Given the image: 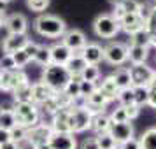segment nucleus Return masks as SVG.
<instances>
[{
    "label": "nucleus",
    "mask_w": 156,
    "mask_h": 149,
    "mask_svg": "<svg viewBox=\"0 0 156 149\" xmlns=\"http://www.w3.org/2000/svg\"><path fill=\"white\" fill-rule=\"evenodd\" d=\"M35 32L39 35L48 37V39H58L63 37L67 32V25L62 18H58L55 14H41L34 23Z\"/></svg>",
    "instance_id": "f257e3e1"
},
{
    "label": "nucleus",
    "mask_w": 156,
    "mask_h": 149,
    "mask_svg": "<svg viewBox=\"0 0 156 149\" xmlns=\"http://www.w3.org/2000/svg\"><path fill=\"white\" fill-rule=\"evenodd\" d=\"M70 72L65 69V65H48L42 70V83L48 88H51L55 93H60L65 90V86L70 83Z\"/></svg>",
    "instance_id": "f03ea898"
},
{
    "label": "nucleus",
    "mask_w": 156,
    "mask_h": 149,
    "mask_svg": "<svg viewBox=\"0 0 156 149\" xmlns=\"http://www.w3.org/2000/svg\"><path fill=\"white\" fill-rule=\"evenodd\" d=\"M11 111L14 114L18 126L28 130L41 123V111H39V105H35L34 102H18Z\"/></svg>",
    "instance_id": "7ed1b4c3"
},
{
    "label": "nucleus",
    "mask_w": 156,
    "mask_h": 149,
    "mask_svg": "<svg viewBox=\"0 0 156 149\" xmlns=\"http://www.w3.org/2000/svg\"><path fill=\"white\" fill-rule=\"evenodd\" d=\"M93 30L102 39H112V37H116V34L121 28H119V23L116 21L111 14H100L93 21Z\"/></svg>",
    "instance_id": "20e7f679"
},
{
    "label": "nucleus",
    "mask_w": 156,
    "mask_h": 149,
    "mask_svg": "<svg viewBox=\"0 0 156 149\" xmlns=\"http://www.w3.org/2000/svg\"><path fill=\"white\" fill-rule=\"evenodd\" d=\"M49 126L55 133H74L70 107L69 109H60V111H56V112L53 114Z\"/></svg>",
    "instance_id": "39448f33"
},
{
    "label": "nucleus",
    "mask_w": 156,
    "mask_h": 149,
    "mask_svg": "<svg viewBox=\"0 0 156 149\" xmlns=\"http://www.w3.org/2000/svg\"><path fill=\"white\" fill-rule=\"evenodd\" d=\"M28 81L27 74L21 69H16V70H0V90L2 91H14L18 86Z\"/></svg>",
    "instance_id": "423d86ee"
},
{
    "label": "nucleus",
    "mask_w": 156,
    "mask_h": 149,
    "mask_svg": "<svg viewBox=\"0 0 156 149\" xmlns=\"http://www.w3.org/2000/svg\"><path fill=\"white\" fill-rule=\"evenodd\" d=\"M104 60L111 65H123L128 60V46L121 42H111L104 48Z\"/></svg>",
    "instance_id": "0eeeda50"
},
{
    "label": "nucleus",
    "mask_w": 156,
    "mask_h": 149,
    "mask_svg": "<svg viewBox=\"0 0 156 149\" xmlns=\"http://www.w3.org/2000/svg\"><path fill=\"white\" fill-rule=\"evenodd\" d=\"M128 70H130V77H132V86H147L156 74V70H153L146 63L132 65Z\"/></svg>",
    "instance_id": "6e6552de"
},
{
    "label": "nucleus",
    "mask_w": 156,
    "mask_h": 149,
    "mask_svg": "<svg viewBox=\"0 0 156 149\" xmlns=\"http://www.w3.org/2000/svg\"><path fill=\"white\" fill-rule=\"evenodd\" d=\"M62 42H63L74 55H81V51L84 49V46L88 44V41H86V35L81 30L74 28V30H67V32H65V35L62 37Z\"/></svg>",
    "instance_id": "1a4fd4ad"
},
{
    "label": "nucleus",
    "mask_w": 156,
    "mask_h": 149,
    "mask_svg": "<svg viewBox=\"0 0 156 149\" xmlns=\"http://www.w3.org/2000/svg\"><path fill=\"white\" fill-rule=\"evenodd\" d=\"M133 133H135V130H133L130 121H125V123H114V121H111L109 135L116 140L118 146L123 144V142L130 140V139H133Z\"/></svg>",
    "instance_id": "9d476101"
},
{
    "label": "nucleus",
    "mask_w": 156,
    "mask_h": 149,
    "mask_svg": "<svg viewBox=\"0 0 156 149\" xmlns=\"http://www.w3.org/2000/svg\"><path fill=\"white\" fill-rule=\"evenodd\" d=\"M70 116H72V126H74V135L81 133L90 128L91 125V114L86 111L84 107H70Z\"/></svg>",
    "instance_id": "9b49d317"
},
{
    "label": "nucleus",
    "mask_w": 156,
    "mask_h": 149,
    "mask_svg": "<svg viewBox=\"0 0 156 149\" xmlns=\"http://www.w3.org/2000/svg\"><path fill=\"white\" fill-rule=\"evenodd\" d=\"M28 42H30V39L27 37V34H9V35L2 41L4 55H14L18 51H21Z\"/></svg>",
    "instance_id": "f8f14e48"
},
{
    "label": "nucleus",
    "mask_w": 156,
    "mask_h": 149,
    "mask_svg": "<svg viewBox=\"0 0 156 149\" xmlns=\"http://www.w3.org/2000/svg\"><path fill=\"white\" fill-rule=\"evenodd\" d=\"M51 133H53V130H51L49 125L39 123V125H35L34 128H28V130H27V139L37 147V146H41V144L49 142Z\"/></svg>",
    "instance_id": "ddd939ff"
},
{
    "label": "nucleus",
    "mask_w": 156,
    "mask_h": 149,
    "mask_svg": "<svg viewBox=\"0 0 156 149\" xmlns=\"http://www.w3.org/2000/svg\"><path fill=\"white\" fill-rule=\"evenodd\" d=\"M119 28L123 32H126L128 35H133V34L146 28V21L139 14H125L123 20L119 21Z\"/></svg>",
    "instance_id": "4468645a"
},
{
    "label": "nucleus",
    "mask_w": 156,
    "mask_h": 149,
    "mask_svg": "<svg viewBox=\"0 0 156 149\" xmlns=\"http://www.w3.org/2000/svg\"><path fill=\"white\" fill-rule=\"evenodd\" d=\"M49 147L51 149H76L77 140L74 133H51L49 137Z\"/></svg>",
    "instance_id": "2eb2a0df"
},
{
    "label": "nucleus",
    "mask_w": 156,
    "mask_h": 149,
    "mask_svg": "<svg viewBox=\"0 0 156 149\" xmlns=\"http://www.w3.org/2000/svg\"><path fill=\"white\" fill-rule=\"evenodd\" d=\"M81 56L84 58L88 65H98L104 60V48L97 42H88L84 49L81 51Z\"/></svg>",
    "instance_id": "dca6fc26"
},
{
    "label": "nucleus",
    "mask_w": 156,
    "mask_h": 149,
    "mask_svg": "<svg viewBox=\"0 0 156 149\" xmlns=\"http://www.w3.org/2000/svg\"><path fill=\"white\" fill-rule=\"evenodd\" d=\"M5 28H7L9 34H27L28 20H27L25 14L14 12V14L7 16V20H5Z\"/></svg>",
    "instance_id": "f3484780"
},
{
    "label": "nucleus",
    "mask_w": 156,
    "mask_h": 149,
    "mask_svg": "<svg viewBox=\"0 0 156 149\" xmlns=\"http://www.w3.org/2000/svg\"><path fill=\"white\" fill-rule=\"evenodd\" d=\"M53 95H55V91H53L51 88H48L42 81L32 83V102H34L35 105H42L44 102H48Z\"/></svg>",
    "instance_id": "a211bd4d"
},
{
    "label": "nucleus",
    "mask_w": 156,
    "mask_h": 149,
    "mask_svg": "<svg viewBox=\"0 0 156 149\" xmlns=\"http://www.w3.org/2000/svg\"><path fill=\"white\" fill-rule=\"evenodd\" d=\"M97 91H98L107 102H112V100L118 98L119 88H118V84H116V81H114L112 76H107V77L102 81V84L97 86Z\"/></svg>",
    "instance_id": "6ab92c4d"
},
{
    "label": "nucleus",
    "mask_w": 156,
    "mask_h": 149,
    "mask_svg": "<svg viewBox=\"0 0 156 149\" xmlns=\"http://www.w3.org/2000/svg\"><path fill=\"white\" fill-rule=\"evenodd\" d=\"M72 55L74 53L63 42H56L55 46H51V63L53 65H67Z\"/></svg>",
    "instance_id": "aec40b11"
},
{
    "label": "nucleus",
    "mask_w": 156,
    "mask_h": 149,
    "mask_svg": "<svg viewBox=\"0 0 156 149\" xmlns=\"http://www.w3.org/2000/svg\"><path fill=\"white\" fill-rule=\"evenodd\" d=\"M109 126H111V118H109L105 112H100V114L91 116V125H90V128H91L97 135L107 133V132H109Z\"/></svg>",
    "instance_id": "412c9836"
},
{
    "label": "nucleus",
    "mask_w": 156,
    "mask_h": 149,
    "mask_svg": "<svg viewBox=\"0 0 156 149\" xmlns=\"http://www.w3.org/2000/svg\"><path fill=\"white\" fill-rule=\"evenodd\" d=\"M86 62L84 58L81 56V55H72V58L67 62V65H65V69L70 72L72 77H81V74H83V70L86 69Z\"/></svg>",
    "instance_id": "4be33fe9"
},
{
    "label": "nucleus",
    "mask_w": 156,
    "mask_h": 149,
    "mask_svg": "<svg viewBox=\"0 0 156 149\" xmlns=\"http://www.w3.org/2000/svg\"><path fill=\"white\" fill-rule=\"evenodd\" d=\"M147 53H149L147 48H142V46H128V60L132 62V65L146 63Z\"/></svg>",
    "instance_id": "5701e85b"
},
{
    "label": "nucleus",
    "mask_w": 156,
    "mask_h": 149,
    "mask_svg": "<svg viewBox=\"0 0 156 149\" xmlns=\"http://www.w3.org/2000/svg\"><path fill=\"white\" fill-rule=\"evenodd\" d=\"M12 97H14V104L18 102H32V83L30 81H25L12 91Z\"/></svg>",
    "instance_id": "b1692460"
},
{
    "label": "nucleus",
    "mask_w": 156,
    "mask_h": 149,
    "mask_svg": "<svg viewBox=\"0 0 156 149\" xmlns=\"http://www.w3.org/2000/svg\"><path fill=\"white\" fill-rule=\"evenodd\" d=\"M114 81L119 90H126V88H132V77H130V70L125 69V67H119L116 74H112Z\"/></svg>",
    "instance_id": "393cba45"
},
{
    "label": "nucleus",
    "mask_w": 156,
    "mask_h": 149,
    "mask_svg": "<svg viewBox=\"0 0 156 149\" xmlns=\"http://www.w3.org/2000/svg\"><path fill=\"white\" fill-rule=\"evenodd\" d=\"M139 142H140V149H156V128L146 130Z\"/></svg>",
    "instance_id": "a878e982"
},
{
    "label": "nucleus",
    "mask_w": 156,
    "mask_h": 149,
    "mask_svg": "<svg viewBox=\"0 0 156 149\" xmlns=\"http://www.w3.org/2000/svg\"><path fill=\"white\" fill-rule=\"evenodd\" d=\"M14 126H18V123H16V118L12 114V111L11 109H4V112L0 114V128L11 132Z\"/></svg>",
    "instance_id": "bb28decb"
},
{
    "label": "nucleus",
    "mask_w": 156,
    "mask_h": 149,
    "mask_svg": "<svg viewBox=\"0 0 156 149\" xmlns=\"http://www.w3.org/2000/svg\"><path fill=\"white\" fill-rule=\"evenodd\" d=\"M34 60H35L39 65H42V67L51 65V48H48V46H39V49H37Z\"/></svg>",
    "instance_id": "cd10ccee"
},
{
    "label": "nucleus",
    "mask_w": 156,
    "mask_h": 149,
    "mask_svg": "<svg viewBox=\"0 0 156 149\" xmlns=\"http://www.w3.org/2000/svg\"><path fill=\"white\" fill-rule=\"evenodd\" d=\"M133 88V98H135V105H147L149 100V93H147V86H132Z\"/></svg>",
    "instance_id": "c85d7f7f"
},
{
    "label": "nucleus",
    "mask_w": 156,
    "mask_h": 149,
    "mask_svg": "<svg viewBox=\"0 0 156 149\" xmlns=\"http://www.w3.org/2000/svg\"><path fill=\"white\" fill-rule=\"evenodd\" d=\"M132 46H142V48H147L151 46V37H149L147 30L144 28L140 30V32H137V34H133L132 35Z\"/></svg>",
    "instance_id": "c756f323"
},
{
    "label": "nucleus",
    "mask_w": 156,
    "mask_h": 149,
    "mask_svg": "<svg viewBox=\"0 0 156 149\" xmlns=\"http://www.w3.org/2000/svg\"><path fill=\"white\" fill-rule=\"evenodd\" d=\"M146 30H147L149 37H151V46L156 48V5L151 9V16H149L147 23H146Z\"/></svg>",
    "instance_id": "7c9ffc66"
},
{
    "label": "nucleus",
    "mask_w": 156,
    "mask_h": 149,
    "mask_svg": "<svg viewBox=\"0 0 156 149\" xmlns=\"http://www.w3.org/2000/svg\"><path fill=\"white\" fill-rule=\"evenodd\" d=\"M79 81H81V77H72L70 83L65 86V90H63V93L72 100V102L81 97V95H79Z\"/></svg>",
    "instance_id": "2f4dec72"
},
{
    "label": "nucleus",
    "mask_w": 156,
    "mask_h": 149,
    "mask_svg": "<svg viewBox=\"0 0 156 149\" xmlns=\"http://www.w3.org/2000/svg\"><path fill=\"white\" fill-rule=\"evenodd\" d=\"M95 139H97L98 149H118V144H116V140H114L112 137L109 135V132H107V133H100V135H97Z\"/></svg>",
    "instance_id": "473e14b6"
},
{
    "label": "nucleus",
    "mask_w": 156,
    "mask_h": 149,
    "mask_svg": "<svg viewBox=\"0 0 156 149\" xmlns=\"http://www.w3.org/2000/svg\"><path fill=\"white\" fill-rule=\"evenodd\" d=\"M100 77V69L98 65H86V69L81 74V81H91L97 83V79Z\"/></svg>",
    "instance_id": "72a5a7b5"
},
{
    "label": "nucleus",
    "mask_w": 156,
    "mask_h": 149,
    "mask_svg": "<svg viewBox=\"0 0 156 149\" xmlns=\"http://www.w3.org/2000/svg\"><path fill=\"white\" fill-rule=\"evenodd\" d=\"M121 107H128V105H135V98H133V88H126V90H119L118 95Z\"/></svg>",
    "instance_id": "f704fd0d"
},
{
    "label": "nucleus",
    "mask_w": 156,
    "mask_h": 149,
    "mask_svg": "<svg viewBox=\"0 0 156 149\" xmlns=\"http://www.w3.org/2000/svg\"><path fill=\"white\" fill-rule=\"evenodd\" d=\"M95 91H97V83H91V81H79V95H81V98H88V97Z\"/></svg>",
    "instance_id": "c9c22d12"
},
{
    "label": "nucleus",
    "mask_w": 156,
    "mask_h": 149,
    "mask_svg": "<svg viewBox=\"0 0 156 149\" xmlns=\"http://www.w3.org/2000/svg\"><path fill=\"white\" fill-rule=\"evenodd\" d=\"M119 7L125 11V14H139L142 4L140 2H137V0H126L125 4H121Z\"/></svg>",
    "instance_id": "e433bc0d"
},
{
    "label": "nucleus",
    "mask_w": 156,
    "mask_h": 149,
    "mask_svg": "<svg viewBox=\"0 0 156 149\" xmlns=\"http://www.w3.org/2000/svg\"><path fill=\"white\" fill-rule=\"evenodd\" d=\"M12 60H14V63H16V67H18V69H23V67L28 63L32 58H30L28 55L21 49V51H18V53H14V55H12Z\"/></svg>",
    "instance_id": "4c0bfd02"
},
{
    "label": "nucleus",
    "mask_w": 156,
    "mask_h": 149,
    "mask_svg": "<svg viewBox=\"0 0 156 149\" xmlns=\"http://www.w3.org/2000/svg\"><path fill=\"white\" fill-rule=\"evenodd\" d=\"M27 4H28V7L32 11H35V12H42L48 9L49 5V0H27Z\"/></svg>",
    "instance_id": "58836bf2"
},
{
    "label": "nucleus",
    "mask_w": 156,
    "mask_h": 149,
    "mask_svg": "<svg viewBox=\"0 0 156 149\" xmlns=\"http://www.w3.org/2000/svg\"><path fill=\"white\" fill-rule=\"evenodd\" d=\"M147 93H149V100H147V105H151L153 109H156V74L153 81L147 84Z\"/></svg>",
    "instance_id": "ea45409f"
},
{
    "label": "nucleus",
    "mask_w": 156,
    "mask_h": 149,
    "mask_svg": "<svg viewBox=\"0 0 156 149\" xmlns=\"http://www.w3.org/2000/svg\"><path fill=\"white\" fill-rule=\"evenodd\" d=\"M109 118H111V121H114V123H125V121H128L126 112H125V107H121V105L116 107Z\"/></svg>",
    "instance_id": "a19ab883"
},
{
    "label": "nucleus",
    "mask_w": 156,
    "mask_h": 149,
    "mask_svg": "<svg viewBox=\"0 0 156 149\" xmlns=\"http://www.w3.org/2000/svg\"><path fill=\"white\" fill-rule=\"evenodd\" d=\"M14 60H12V55H4L2 60H0V70H16Z\"/></svg>",
    "instance_id": "79ce46f5"
},
{
    "label": "nucleus",
    "mask_w": 156,
    "mask_h": 149,
    "mask_svg": "<svg viewBox=\"0 0 156 149\" xmlns=\"http://www.w3.org/2000/svg\"><path fill=\"white\" fill-rule=\"evenodd\" d=\"M25 137H27V128L14 126L12 130H11V140L12 142H20L21 139H25Z\"/></svg>",
    "instance_id": "37998d69"
},
{
    "label": "nucleus",
    "mask_w": 156,
    "mask_h": 149,
    "mask_svg": "<svg viewBox=\"0 0 156 149\" xmlns=\"http://www.w3.org/2000/svg\"><path fill=\"white\" fill-rule=\"evenodd\" d=\"M125 112H126L128 121H132V119H135V118L140 114V107L139 105H128V107H125Z\"/></svg>",
    "instance_id": "c03bdc74"
},
{
    "label": "nucleus",
    "mask_w": 156,
    "mask_h": 149,
    "mask_svg": "<svg viewBox=\"0 0 156 149\" xmlns=\"http://www.w3.org/2000/svg\"><path fill=\"white\" fill-rule=\"evenodd\" d=\"M118 149H140V142H139V139H130V140L119 144Z\"/></svg>",
    "instance_id": "a18cd8bd"
},
{
    "label": "nucleus",
    "mask_w": 156,
    "mask_h": 149,
    "mask_svg": "<svg viewBox=\"0 0 156 149\" xmlns=\"http://www.w3.org/2000/svg\"><path fill=\"white\" fill-rule=\"evenodd\" d=\"M37 49H39V44H37V42H32V41H30V42L25 46V48H23V51H25V53H27V55L32 58V60H34V56H35Z\"/></svg>",
    "instance_id": "49530a36"
},
{
    "label": "nucleus",
    "mask_w": 156,
    "mask_h": 149,
    "mask_svg": "<svg viewBox=\"0 0 156 149\" xmlns=\"http://www.w3.org/2000/svg\"><path fill=\"white\" fill-rule=\"evenodd\" d=\"M81 149H98L97 139H95V137H88V139H84L83 144H81Z\"/></svg>",
    "instance_id": "de8ad7c7"
},
{
    "label": "nucleus",
    "mask_w": 156,
    "mask_h": 149,
    "mask_svg": "<svg viewBox=\"0 0 156 149\" xmlns=\"http://www.w3.org/2000/svg\"><path fill=\"white\" fill-rule=\"evenodd\" d=\"M16 146H18V149H37L35 146H34V144L27 139V137H25V139H21L20 142H16Z\"/></svg>",
    "instance_id": "09e8293b"
},
{
    "label": "nucleus",
    "mask_w": 156,
    "mask_h": 149,
    "mask_svg": "<svg viewBox=\"0 0 156 149\" xmlns=\"http://www.w3.org/2000/svg\"><path fill=\"white\" fill-rule=\"evenodd\" d=\"M7 142H11V132L0 128V146H4V144H7Z\"/></svg>",
    "instance_id": "8fccbe9b"
},
{
    "label": "nucleus",
    "mask_w": 156,
    "mask_h": 149,
    "mask_svg": "<svg viewBox=\"0 0 156 149\" xmlns=\"http://www.w3.org/2000/svg\"><path fill=\"white\" fill-rule=\"evenodd\" d=\"M111 16H112L114 20L119 23L121 20H123V16H125V11H123V9H121L119 5H118V7H114V11H112V14H111Z\"/></svg>",
    "instance_id": "3c124183"
},
{
    "label": "nucleus",
    "mask_w": 156,
    "mask_h": 149,
    "mask_svg": "<svg viewBox=\"0 0 156 149\" xmlns=\"http://www.w3.org/2000/svg\"><path fill=\"white\" fill-rule=\"evenodd\" d=\"M0 149H18V146H16V142H7V144H4V146H0Z\"/></svg>",
    "instance_id": "603ef678"
},
{
    "label": "nucleus",
    "mask_w": 156,
    "mask_h": 149,
    "mask_svg": "<svg viewBox=\"0 0 156 149\" xmlns=\"http://www.w3.org/2000/svg\"><path fill=\"white\" fill-rule=\"evenodd\" d=\"M5 20H7L5 12H0V28H2V27H5Z\"/></svg>",
    "instance_id": "864d4df0"
},
{
    "label": "nucleus",
    "mask_w": 156,
    "mask_h": 149,
    "mask_svg": "<svg viewBox=\"0 0 156 149\" xmlns=\"http://www.w3.org/2000/svg\"><path fill=\"white\" fill-rule=\"evenodd\" d=\"M109 2H111V4H112L114 7H118V5H121V4H125V2H126V0H109Z\"/></svg>",
    "instance_id": "5fc2aeb1"
},
{
    "label": "nucleus",
    "mask_w": 156,
    "mask_h": 149,
    "mask_svg": "<svg viewBox=\"0 0 156 149\" xmlns=\"http://www.w3.org/2000/svg\"><path fill=\"white\" fill-rule=\"evenodd\" d=\"M5 9H7V4L4 0H0V12H5Z\"/></svg>",
    "instance_id": "6e6d98bb"
},
{
    "label": "nucleus",
    "mask_w": 156,
    "mask_h": 149,
    "mask_svg": "<svg viewBox=\"0 0 156 149\" xmlns=\"http://www.w3.org/2000/svg\"><path fill=\"white\" fill-rule=\"evenodd\" d=\"M37 149H51V147H49V142H46V144H41V146H37Z\"/></svg>",
    "instance_id": "4d7b16f0"
},
{
    "label": "nucleus",
    "mask_w": 156,
    "mask_h": 149,
    "mask_svg": "<svg viewBox=\"0 0 156 149\" xmlns=\"http://www.w3.org/2000/svg\"><path fill=\"white\" fill-rule=\"evenodd\" d=\"M4 112V105H0V114Z\"/></svg>",
    "instance_id": "13d9d810"
},
{
    "label": "nucleus",
    "mask_w": 156,
    "mask_h": 149,
    "mask_svg": "<svg viewBox=\"0 0 156 149\" xmlns=\"http://www.w3.org/2000/svg\"><path fill=\"white\" fill-rule=\"evenodd\" d=\"M4 2H5V4H7V2H11V0H4Z\"/></svg>",
    "instance_id": "bf43d9fd"
}]
</instances>
